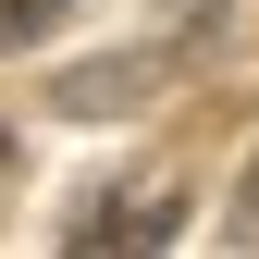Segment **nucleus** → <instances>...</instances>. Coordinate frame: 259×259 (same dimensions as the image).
<instances>
[{
    "label": "nucleus",
    "mask_w": 259,
    "mask_h": 259,
    "mask_svg": "<svg viewBox=\"0 0 259 259\" xmlns=\"http://www.w3.org/2000/svg\"><path fill=\"white\" fill-rule=\"evenodd\" d=\"M235 210H247V222H259V160H247V173H235Z\"/></svg>",
    "instance_id": "7ed1b4c3"
},
{
    "label": "nucleus",
    "mask_w": 259,
    "mask_h": 259,
    "mask_svg": "<svg viewBox=\"0 0 259 259\" xmlns=\"http://www.w3.org/2000/svg\"><path fill=\"white\" fill-rule=\"evenodd\" d=\"M173 210H185L173 185H148V198H99L62 247H87V259H99V247H160V235H173Z\"/></svg>",
    "instance_id": "f257e3e1"
},
{
    "label": "nucleus",
    "mask_w": 259,
    "mask_h": 259,
    "mask_svg": "<svg viewBox=\"0 0 259 259\" xmlns=\"http://www.w3.org/2000/svg\"><path fill=\"white\" fill-rule=\"evenodd\" d=\"M37 25H62V0H0V50H25Z\"/></svg>",
    "instance_id": "f03ea898"
}]
</instances>
